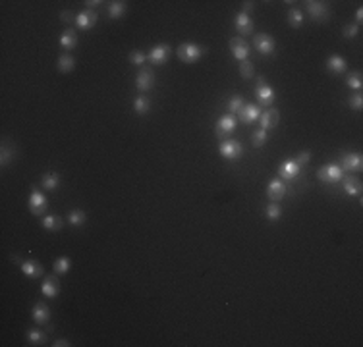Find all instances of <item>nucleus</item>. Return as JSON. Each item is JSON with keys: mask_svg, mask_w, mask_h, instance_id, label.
<instances>
[{"mask_svg": "<svg viewBox=\"0 0 363 347\" xmlns=\"http://www.w3.org/2000/svg\"><path fill=\"white\" fill-rule=\"evenodd\" d=\"M205 54V48L197 43H182L180 46L176 48V56L180 62H184V64H195L199 62L201 58Z\"/></svg>", "mask_w": 363, "mask_h": 347, "instance_id": "f257e3e1", "label": "nucleus"}, {"mask_svg": "<svg viewBox=\"0 0 363 347\" xmlns=\"http://www.w3.org/2000/svg\"><path fill=\"white\" fill-rule=\"evenodd\" d=\"M346 176V172L342 170L338 164L330 162V164H325V166H321L319 170H317V178H319L323 184H338L342 182V178Z\"/></svg>", "mask_w": 363, "mask_h": 347, "instance_id": "f03ea898", "label": "nucleus"}, {"mask_svg": "<svg viewBox=\"0 0 363 347\" xmlns=\"http://www.w3.org/2000/svg\"><path fill=\"white\" fill-rule=\"evenodd\" d=\"M305 10L311 16V20L317 23H327L330 18V10L327 2H317V0H307L305 2Z\"/></svg>", "mask_w": 363, "mask_h": 347, "instance_id": "7ed1b4c3", "label": "nucleus"}, {"mask_svg": "<svg viewBox=\"0 0 363 347\" xmlns=\"http://www.w3.org/2000/svg\"><path fill=\"white\" fill-rule=\"evenodd\" d=\"M219 152L222 158H226L230 162H236L243 154V147L236 139H222L219 145Z\"/></svg>", "mask_w": 363, "mask_h": 347, "instance_id": "20e7f679", "label": "nucleus"}, {"mask_svg": "<svg viewBox=\"0 0 363 347\" xmlns=\"http://www.w3.org/2000/svg\"><path fill=\"white\" fill-rule=\"evenodd\" d=\"M255 97L259 100V104H261V106H267V108H271L273 102L276 100L275 89L265 83V77H259V83L255 85Z\"/></svg>", "mask_w": 363, "mask_h": 347, "instance_id": "39448f33", "label": "nucleus"}, {"mask_svg": "<svg viewBox=\"0 0 363 347\" xmlns=\"http://www.w3.org/2000/svg\"><path fill=\"white\" fill-rule=\"evenodd\" d=\"M340 166L344 172L357 174L363 170V156L361 152H344L340 158Z\"/></svg>", "mask_w": 363, "mask_h": 347, "instance_id": "423d86ee", "label": "nucleus"}, {"mask_svg": "<svg viewBox=\"0 0 363 347\" xmlns=\"http://www.w3.org/2000/svg\"><path fill=\"white\" fill-rule=\"evenodd\" d=\"M253 46L261 56H273L276 52V41L269 33H259L253 37Z\"/></svg>", "mask_w": 363, "mask_h": 347, "instance_id": "0eeeda50", "label": "nucleus"}, {"mask_svg": "<svg viewBox=\"0 0 363 347\" xmlns=\"http://www.w3.org/2000/svg\"><path fill=\"white\" fill-rule=\"evenodd\" d=\"M154 85V72L149 68V66H141L139 72H137V77H135V89L139 93H147L151 91Z\"/></svg>", "mask_w": 363, "mask_h": 347, "instance_id": "6e6552de", "label": "nucleus"}, {"mask_svg": "<svg viewBox=\"0 0 363 347\" xmlns=\"http://www.w3.org/2000/svg\"><path fill=\"white\" fill-rule=\"evenodd\" d=\"M288 193V185L284 180L280 178H273L269 184H267V197L271 199V203H278L282 201Z\"/></svg>", "mask_w": 363, "mask_h": 347, "instance_id": "1a4fd4ad", "label": "nucleus"}, {"mask_svg": "<svg viewBox=\"0 0 363 347\" xmlns=\"http://www.w3.org/2000/svg\"><path fill=\"white\" fill-rule=\"evenodd\" d=\"M215 130H217V135L220 139H230V135L236 131V118L234 114H224L217 120L215 124Z\"/></svg>", "mask_w": 363, "mask_h": 347, "instance_id": "9d476101", "label": "nucleus"}, {"mask_svg": "<svg viewBox=\"0 0 363 347\" xmlns=\"http://www.w3.org/2000/svg\"><path fill=\"white\" fill-rule=\"evenodd\" d=\"M27 206H29V210L33 212L35 216H43L46 212V208H48V201L39 189H33L31 195H29V201H27Z\"/></svg>", "mask_w": 363, "mask_h": 347, "instance_id": "9b49d317", "label": "nucleus"}, {"mask_svg": "<svg viewBox=\"0 0 363 347\" xmlns=\"http://www.w3.org/2000/svg\"><path fill=\"white\" fill-rule=\"evenodd\" d=\"M299 172H301V166H299L296 160H292V158L282 160V162L278 164V176H280V180H284V182L297 180Z\"/></svg>", "mask_w": 363, "mask_h": 347, "instance_id": "f8f14e48", "label": "nucleus"}, {"mask_svg": "<svg viewBox=\"0 0 363 347\" xmlns=\"http://www.w3.org/2000/svg\"><path fill=\"white\" fill-rule=\"evenodd\" d=\"M228 46H230V52L232 56L236 58V60H247V56H249V43L242 39V37H232L230 41H228Z\"/></svg>", "mask_w": 363, "mask_h": 347, "instance_id": "ddd939ff", "label": "nucleus"}, {"mask_svg": "<svg viewBox=\"0 0 363 347\" xmlns=\"http://www.w3.org/2000/svg\"><path fill=\"white\" fill-rule=\"evenodd\" d=\"M168 56H170V44L166 43H159L154 44L153 48L149 50V54H147V60L154 66H163L168 60Z\"/></svg>", "mask_w": 363, "mask_h": 347, "instance_id": "4468645a", "label": "nucleus"}, {"mask_svg": "<svg viewBox=\"0 0 363 347\" xmlns=\"http://www.w3.org/2000/svg\"><path fill=\"white\" fill-rule=\"evenodd\" d=\"M20 268L22 272L27 276V278H31V280H39V278H44V266L39 262V260L35 259H27L23 260L22 264H20Z\"/></svg>", "mask_w": 363, "mask_h": 347, "instance_id": "2eb2a0df", "label": "nucleus"}, {"mask_svg": "<svg viewBox=\"0 0 363 347\" xmlns=\"http://www.w3.org/2000/svg\"><path fill=\"white\" fill-rule=\"evenodd\" d=\"M97 20H99V16H97V12L95 10H83L79 12L76 16V25L79 29H83V31H87L91 27H95L97 25Z\"/></svg>", "mask_w": 363, "mask_h": 347, "instance_id": "dca6fc26", "label": "nucleus"}, {"mask_svg": "<svg viewBox=\"0 0 363 347\" xmlns=\"http://www.w3.org/2000/svg\"><path fill=\"white\" fill-rule=\"evenodd\" d=\"M234 27H236L238 35L243 39L245 35H251V33H253V20H251L247 14L240 12V14L236 16V20H234Z\"/></svg>", "mask_w": 363, "mask_h": 347, "instance_id": "f3484780", "label": "nucleus"}, {"mask_svg": "<svg viewBox=\"0 0 363 347\" xmlns=\"http://www.w3.org/2000/svg\"><path fill=\"white\" fill-rule=\"evenodd\" d=\"M31 318L35 320V324L43 326V324H48V320H50V309H48V305L43 303V301H37L33 305V311H31Z\"/></svg>", "mask_w": 363, "mask_h": 347, "instance_id": "a211bd4d", "label": "nucleus"}, {"mask_svg": "<svg viewBox=\"0 0 363 347\" xmlns=\"http://www.w3.org/2000/svg\"><path fill=\"white\" fill-rule=\"evenodd\" d=\"M240 114V120H242L243 124H247V126H251L253 122L261 118V108L257 106V104H251V102H247V104H243L242 110L238 112Z\"/></svg>", "mask_w": 363, "mask_h": 347, "instance_id": "6ab92c4d", "label": "nucleus"}, {"mask_svg": "<svg viewBox=\"0 0 363 347\" xmlns=\"http://www.w3.org/2000/svg\"><path fill=\"white\" fill-rule=\"evenodd\" d=\"M261 130L269 131V130H275L280 122V112L276 108H267L265 112H261Z\"/></svg>", "mask_w": 363, "mask_h": 347, "instance_id": "aec40b11", "label": "nucleus"}, {"mask_svg": "<svg viewBox=\"0 0 363 347\" xmlns=\"http://www.w3.org/2000/svg\"><path fill=\"white\" fill-rule=\"evenodd\" d=\"M41 293H43L44 297H50V299H55L56 295L60 293V282H58L56 274L44 276L43 283H41Z\"/></svg>", "mask_w": 363, "mask_h": 347, "instance_id": "412c9836", "label": "nucleus"}, {"mask_svg": "<svg viewBox=\"0 0 363 347\" xmlns=\"http://www.w3.org/2000/svg\"><path fill=\"white\" fill-rule=\"evenodd\" d=\"M344 193L348 197H361V180L357 176H344Z\"/></svg>", "mask_w": 363, "mask_h": 347, "instance_id": "4be33fe9", "label": "nucleus"}, {"mask_svg": "<svg viewBox=\"0 0 363 347\" xmlns=\"http://www.w3.org/2000/svg\"><path fill=\"white\" fill-rule=\"evenodd\" d=\"M327 70H329L330 74L338 76V74H344L348 70V62L340 54H330L329 60H327Z\"/></svg>", "mask_w": 363, "mask_h": 347, "instance_id": "5701e85b", "label": "nucleus"}, {"mask_svg": "<svg viewBox=\"0 0 363 347\" xmlns=\"http://www.w3.org/2000/svg\"><path fill=\"white\" fill-rule=\"evenodd\" d=\"M56 68H58V72H62V74H70V72L76 70V58L70 54V52H64V54L58 56Z\"/></svg>", "mask_w": 363, "mask_h": 347, "instance_id": "b1692460", "label": "nucleus"}, {"mask_svg": "<svg viewBox=\"0 0 363 347\" xmlns=\"http://www.w3.org/2000/svg\"><path fill=\"white\" fill-rule=\"evenodd\" d=\"M77 44V33L72 29V27H68L66 31L60 35V46L64 48V50H74Z\"/></svg>", "mask_w": 363, "mask_h": 347, "instance_id": "393cba45", "label": "nucleus"}, {"mask_svg": "<svg viewBox=\"0 0 363 347\" xmlns=\"http://www.w3.org/2000/svg\"><path fill=\"white\" fill-rule=\"evenodd\" d=\"M41 226H43L44 229H48V232H58V229H62V226H64V220L60 216H56V214H46V216H43V220H41Z\"/></svg>", "mask_w": 363, "mask_h": 347, "instance_id": "a878e982", "label": "nucleus"}, {"mask_svg": "<svg viewBox=\"0 0 363 347\" xmlns=\"http://www.w3.org/2000/svg\"><path fill=\"white\" fill-rule=\"evenodd\" d=\"M149 110H151V98L145 97V95L135 97V100H133V112H135L137 116H145Z\"/></svg>", "mask_w": 363, "mask_h": 347, "instance_id": "bb28decb", "label": "nucleus"}, {"mask_svg": "<svg viewBox=\"0 0 363 347\" xmlns=\"http://www.w3.org/2000/svg\"><path fill=\"white\" fill-rule=\"evenodd\" d=\"M41 185H43V189H48V191H55L56 187L60 185V176L56 172H48L44 174L43 178H41Z\"/></svg>", "mask_w": 363, "mask_h": 347, "instance_id": "cd10ccee", "label": "nucleus"}, {"mask_svg": "<svg viewBox=\"0 0 363 347\" xmlns=\"http://www.w3.org/2000/svg\"><path fill=\"white\" fill-rule=\"evenodd\" d=\"M27 341H29V345H43L46 343V334H44L43 330H39V328H33V330H29L27 334Z\"/></svg>", "mask_w": 363, "mask_h": 347, "instance_id": "c85d7f7f", "label": "nucleus"}, {"mask_svg": "<svg viewBox=\"0 0 363 347\" xmlns=\"http://www.w3.org/2000/svg\"><path fill=\"white\" fill-rule=\"evenodd\" d=\"M124 14H126V2L124 0H114L109 4V16L112 20H120Z\"/></svg>", "mask_w": 363, "mask_h": 347, "instance_id": "c756f323", "label": "nucleus"}, {"mask_svg": "<svg viewBox=\"0 0 363 347\" xmlns=\"http://www.w3.org/2000/svg\"><path fill=\"white\" fill-rule=\"evenodd\" d=\"M85 220H87V214H85V210H81V208H76V210H72L70 214H68V224L70 226H83L85 224Z\"/></svg>", "mask_w": 363, "mask_h": 347, "instance_id": "7c9ffc66", "label": "nucleus"}, {"mask_svg": "<svg viewBox=\"0 0 363 347\" xmlns=\"http://www.w3.org/2000/svg\"><path fill=\"white\" fill-rule=\"evenodd\" d=\"M70 266H72L70 257H58V259L55 260V264H53V270H55L56 276H62V274H68Z\"/></svg>", "mask_w": 363, "mask_h": 347, "instance_id": "2f4dec72", "label": "nucleus"}, {"mask_svg": "<svg viewBox=\"0 0 363 347\" xmlns=\"http://www.w3.org/2000/svg\"><path fill=\"white\" fill-rule=\"evenodd\" d=\"M305 22V18H303V12L299 10V8H290L288 10V23L292 25V27H301Z\"/></svg>", "mask_w": 363, "mask_h": 347, "instance_id": "473e14b6", "label": "nucleus"}, {"mask_svg": "<svg viewBox=\"0 0 363 347\" xmlns=\"http://www.w3.org/2000/svg\"><path fill=\"white\" fill-rule=\"evenodd\" d=\"M346 85H348V89H352V91H359L363 87V76L359 70H355V72H352L350 76H348V79H346Z\"/></svg>", "mask_w": 363, "mask_h": 347, "instance_id": "72a5a7b5", "label": "nucleus"}, {"mask_svg": "<svg viewBox=\"0 0 363 347\" xmlns=\"http://www.w3.org/2000/svg\"><path fill=\"white\" fill-rule=\"evenodd\" d=\"M265 214H267V218H269L271 222H276V220H280V216H282V208H280L278 203H271V205H267V208H265Z\"/></svg>", "mask_w": 363, "mask_h": 347, "instance_id": "f704fd0d", "label": "nucleus"}, {"mask_svg": "<svg viewBox=\"0 0 363 347\" xmlns=\"http://www.w3.org/2000/svg\"><path fill=\"white\" fill-rule=\"evenodd\" d=\"M265 143H267V131L255 130L253 133H251V145H253L255 149H259V147H263Z\"/></svg>", "mask_w": 363, "mask_h": 347, "instance_id": "c9c22d12", "label": "nucleus"}, {"mask_svg": "<svg viewBox=\"0 0 363 347\" xmlns=\"http://www.w3.org/2000/svg\"><path fill=\"white\" fill-rule=\"evenodd\" d=\"M240 76H242L243 79H251V77L255 76V68L249 60H243V62H240Z\"/></svg>", "mask_w": 363, "mask_h": 347, "instance_id": "e433bc0d", "label": "nucleus"}, {"mask_svg": "<svg viewBox=\"0 0 363 347\" xmlns=\"http://www.w3.org/2000/svg\"><path fill=\"white\" fill-rule=\"evenodd\" d=\"M342 35H344V39L357 37V35H359V25H357V23H346L344 29H342Z\"/></svg>", "mask_w": 363, "mask_h": 347, "instance_id": "4c0bfd02", "label": "nucleus"}, {"mask_svg": "<svg viewBox=\"0 0 363 347\" xmlns=\"http://www.w3.org/2000/svg\"><path fill=\"white\" fill-rule=\"evenodd\" d=\"M243 104H245V102H243V98L240 97V95H234V97L228 100V112H230V114H234V112H240Z\"/></svg>", "mask_w": 363, "mask_h": 347, "instance_id": "58836bf2", "label": "nucleus"}, {"mask_svg": "<svg viewBox=\"0 0 363 347\" xmlns=\"http://www.w3.org/2000/svg\"><path fill=\"white\" fill-rule=\"evenodd\" d=\"M128 60H130V64H133V66H141L145 64V60H147V56L141 52V50H132L130 52V56H128Z\"/></svg>", "mask_w": 363, "mask_h": 347, "instance_id": "ea45409f", "label": "nucleus"}, {"mask_svg": "<svg viewBox=\"0 0 363 347\" xmlns=\"http://www.w3.org/2000/svg\"><path fill=\"white\" fill-rule=\"evenodd\" d=\"M0 156H2V160H0L2 166H6L8 162H12V160H14V156H16L14 147L10 149V145H2V154H0Z\"/></svg>", "mask_w": 363, "mask_h": 347, "instance_id": "a19ab883", "label": "nucleus"}, {"mask_svg": "<svg viewBox=\"0 0 363 347\" xmlns=\"http://www.w3.org/2000/svg\"><path fill=\"white\" fill-rule=\"evenodd\" d=\"M348 106L352 110H355V112H359V110L363 108V95L361 93H355V95H352V97L348 98Z\"/></svg>", "mask_w": 363, "mask_h": 347, "instance_id": "79ce46f5", "label": "nucleus"}, {"mask_svg": "<svg viewBox=\"0 0 363 347\" xmlns=\"http://www.w3.org/2000/svg\"><path fill=\"white\" fill-rule=\"evenodd\" d=\"M309 160H311V151H299L296 156V162L299 164V166H303V164H307Z\"/></svg>", "mask_w": 363, "mask_h": 347, "instance_id": "37998d69", "label": "nucleus"}, {"mask_svg": "<svg viewBox=\"0 0 363 347\" xmlns=\"http://www.w3.org/2000/svg\"><path fill=\"white\" fill-rule=\"evenodd\" d=\"M60 20L64 23H76V16H74V12H70V10H64L62 14H60Z\"/></svg>", "mask_w": 363, "mask_h": 347, "instance_id": "c03bdc74", "label": "nucleus"}, {"mask_svg": "<svg viewBox=\"0 0 363 347\" xmlns=\"http://www.w3.org/2000/svg\"><path fill=\"white\" fill-rule=\"evenodd\" d=\"M53 345L55 347H70V341H68L66 337H60V339H56Z\"/></svg>", "mask_w": 363, "mask_h": 347, "instance_id": "a18cd8bd", "label": "nucleus"}, {"mask_svg": "<svg viewBox=\"0 0 363 347\" xmlns=\"http://www.w3.org/2000/svg\"><path fill=\"white\" fill-rule=\"evenodd\" d=\"M253 10V2H243L242 4V12L243 14H247L249 16V12Z\"/></svg>", "mask_w": 363, "mask_h": 347, "instance_id": "49530a36", "label": "nucleus"}, {"mask_svg": "<svg viewBox=\"0 0 363 347\" xmlns=\"http://www.w3.org/2000/svg\"><path fill=\"white\" fill-rule=\"evenodd\" d=\"M361 22H363V8H361V6H359V8L355 10V23L359 25V23H361Z\"/></svg>", "mask_w": 363, "mask_h": 347, "instance_id": "de8ad7c7", "label": "nucleus"}, {"mask_svg": "<svg viewBox=\"0 0 363 347\" xmlns=\"http://www.w3.org/2000/svg\"><path fill=\"white\" fill-rule=\"evenodd\" d=\"M85 4H87L89 10H93V8H97L99 4H102V2H100V0H91V2H85Z\"/></svg>", "mask_w": 363, "mask_h": 347, "instance_id": "09e8293b", "label": "nucleus"}]
</instances>
